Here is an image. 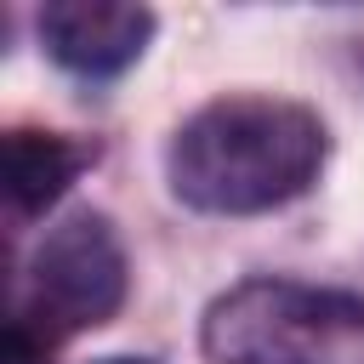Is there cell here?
Masks as SVG:
<instances>
[{"label":"cell","instance_id":"4","mask_svg":"<svg viewBox=\"0 0 364 364\" xmlns=\"http://www.w3.org/2000/svg\"><path fill=\"white\" fill-rule=\"evenodd\" d=\"M154 34L148 6H119V0H51L40 11V40L51 63H63L80 80H114L142 57Z\"/></svg>","mask_w":364,"mask_h":364},{"label":"cell","instance_id":"3","mask_svg":"<svg viewBox=\"0 0 364 364\" xmlns=\"http://www.w3.org/2000/svg\"><path fill=\"white\" fill-rule=\"evenodd\" d=\"M125 301V250L108 216L97 210H74L68 222H57L34 262H28V307L17 313L23 324H40V341L51 336H74V330H97L102 318H114Z\"/></svg>","mask_w":364,"mask_h":364},{"label":"cell","instance_id":"1","mask_svg":"<svg viewBox=\"0 0 364 364\" xmlns=\"http://www.w3.org/2000/svg\"><path fill=\"white\" fill-rule=\"evenodd\" d=\"M324 119L284 97H216L188 114L165 148L171 193L193 210L250 216L313 188L324 165Z\"/></svg>","mask_w":364,"mask_h":364},{"label":"cell","instance_id":"5","mask_svg":"<svg viewBox=\"0 0 364 364\" xmlns=\"http://www.w3.org/2000/svg\"><path fill=\"white\" fill-rule=\"evenodd\" d=\"M85 165H91L85 142H68L57 131H11L6 136V193H11V210L34 216V210L57 205Z\"/></svg>","mask_w":364,"mask_h":364},{"label":"cell","instance_id":"6","mask_svg":"<svg viewBox=\"0 0 364 364\" xmlns=\"http://www.w3.org/2000/svg\"><path fill=\"white\" fill-rule=\"evenodd\" d=\"M97 364H154V358H97Z\"/></svg>","mask_w":364,"mask_h":364},{"label":"cell","instance_id":"2","mask_svg":"<svg viewBox=\"0 0 364 364\" xmlns=\"http://www.w3.org/2000/svg\"><path fill=\"white\" fill-rule=\"evenodd\" d=\"M210 364H358L364 296L301 279H245L205 307Z\"/></svg>","mask_w":364,"mask_h":364}]
</instances>
